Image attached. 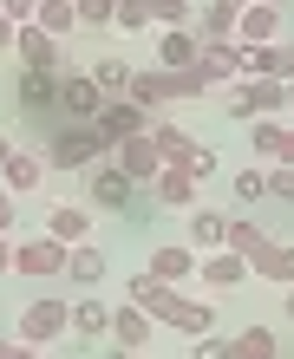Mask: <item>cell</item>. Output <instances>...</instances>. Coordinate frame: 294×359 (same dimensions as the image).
<instances>
[{
	"label": "cell",
	"mask_w": 294,
	"mask_h": 359,
	"mask_svg": "<svg viewBox=\"0 0 294 359\" xmlns=\"http://www.w3.org/2000/svg\"><path fill=\"white\" fill-rule=\"evenodd\" d=\"M46 163L53 170H98V163H112V137H105L98 124H66V131L46 144Z\"/></svg>",
	"instance_id": "1"
},
{
	"label": "cell",
	"mask_w": 294,
	"mask_h": 359,
	"mask_svg": "<svg viewBox=\"0 0 294 359\" xmlns=\"http://www.w3.org/2000/svg\"><path fill=\"white\" fill-rule=\"evenodd\" d=\"M72 333V301H27L20 307V340L27 346H53Z\"/></svg>",
	"instance_id": "2"
},
{
	"label": "cell",
	"mask_w": 294,
	"mask_h": 359,
	"mask_svg": "<svg viewBox=\"0 0 294 359\" xmlns=\"http://www.w3.org/2000/svg\"><path fill=\"white\" fill-rule=\"evenodd\" d=\"M66 262H72V248H66V242H53V236H27V242H13V274L53 281V274H66Z\"/></svg>",
	"instance_id": "3"
},
{
	"label": "cell",
	"mask_w": 294,
	"mask_h": 359,
	"mask_svg": "<svg viewBox=\"0 0 294 359\" xmlns=\"http://www.w3.org/2000/svg\"><path fill=\"white\" fill-rule=\"evenodd\" d=\"M105 104H112V98L98 92L92 72H59V111H66V124H98Z\"/></svg>",
	"instance_id": "4"
},
{
	"label": "cell",
	"mask_w": 294,
	"mask_h": 359,
	"mask_svg": "<svg viewBox=\"0 0 294 359\" xmlns=\"http://www.w3.org/2000/svg\"><path fill=\"white\" fill-rule=\"evenodd\" d=\"M151 124H157V118L144 111L138 98H112V104L98 111V131L112 137V151H118V144H131V137H151Z\"/></svg>",
	"instance_id": "5"
},
{
	"label": "cell",
	"mask_w": 294,
	"mask_h": 359,
	"mask_svg": "<svg viewBox=\"0 0 294 359\" xmlns=\"http://www.w3.org/2000/svg\"><path fill=\"white\" fill-rule=\"evenodd\" d=\"M112 163H118V170L131 177L138 189H151L163 170H171V163H163V151H157L151 137H131V144H118V151H112Z\"/></svg>",
	"instance_id": "6"
},
{
	"label": "cell",
	"mask_w": 294,
	"mask_h": 359,
	"mask_svg": "<svg viewBox=\"0 0 294 359\" xmlns=\"http://www.w3.org/2000/svg\"><path fill=\"white\" fill-rule=\"evenodd\" d=\"M144 274H157L163 287H183V281H196V274H203V255H196L190 242H163L157 255H151V268H144Z\"/></svg>",
	"instance_id": "7"
},
{
	"label": "cell",
	"mask_w": 294,
	"mask_h": 359,
	"mask_svg": "<svg viewBox=\"0 0 294 359\" xmlns=\"http://www.w3.org/2000/svg\"><path fill=\"white\" fill-rule=\"evenodd\" d=\"M151 333H157V320L138 301H118L112 307V346L118 353H144V346H151Z\"/></svg>",
	"instance_id": "8"
},
{
	"label": "cell",
	"mask_w": 294,
	"mask_h": 359,
	"mask_svg": "<svg viewBox=\"0 0 294 359\" xmlns=\"http://www.w3.org/2000/svg\"><path fill=\"white\" fill-rule=\"evenodd\" d=\"M196 72L209 79V92H216V86H236V79H242V39H203Z\"/></svg>",
	"instance_id": "9"
},
{
	"label": "cell",
	"mask_w": 294,
	"mask_h": 359,
	"mask_svg": "<svg viewBox=\"0 0 294 359\" xmlns=\"http://www.w3.org/2000/svg\"><path fill=\"white\" fill-rule=\"evenodd\" d=\"M46 170H53V163L39 151H13L7 163H0V189H7V196H33V189L46 183Z\"/></svg>",
	"instance_id": "10"
},
{
	"label": "cell",
	"mask_w": 294,
	"mask_h": 359,
	"mask_svg": "<svg viewBox=\"0 0 294 359\" xmlns=\"http://www.w3.org/2000/svg\"><path fill=\"white\" fill-rule=\"evenodd\" d=\"M196 59H203V39H196L190 27H163V33H157V66H163V72H190Z\"/></svg>",
	"instance_id": "11"
},
{
	"label": "cell",
	"mask_w": 294,
	"mask_h": 359,
	"mask_svg": "<svg viewBox=\"0 0 294 359\" xmlns=\"http://www.w3.org/2000/svg\"><path fill=\"white\" fill-rule=\"evenodd\" d=\"M13 53L27 59V72H66V66H59V59H66V53H59V39H53V33H39V27H20Z\"/></svg>",
	"instance_id": "12"
},
{
	"label": "cell",
	"mask_w": 294,
	"mask_h": 359,
	"mask_svg": "<svg viewBox=\"0 0 294 359\" xmlns=\"http://www.w3.org/2000/svg\"><path fill=\"white\" fill-rule=\"evenodd\" d=\"M131 196H138V183L118 163H98L92 170V209H131Z\"/></svg>",
	"instance_id": "13"
},
{
	"label": "cell",
	"mask_w": 294,
	"mask_h": 359,
	"mask_svg": "<svg viewBox=\"0 0 294 359\" xmlns=\"http://www.w3.org/2000/svg\"><path fill=\"white\" fill-rule=\"evenodd\" d=\"M281 7H262V0H255V7H248L242 20H236V39H242V46H275V39H281Z\"/></svg>",
	"instance_id": "14"
},
{
	"label": "cell",
	"mask_w": 294,
	"mask_h": 359,
	"mask_svg": "<svg viewBox=\"0 0 294 359\" xmlns=\"http://www.w3.org/2000/svg\"><path fill=\"white\" fill-rule=\"evenodd\" d=\"M46 236H53V242H66V248H86V242H92V209L59 203L53 216H46Z\"/></svg>",
	"instance_id": "15"
},
{
	"label": "cell",
	"mask_w": 294,
	"mask_h": 359,
	"mask_svg": "<svg viewBox=\"0 0 294 359\" xmlns=\"http://www.w3.org/2000/svg\"><path fill=\"white\" fill-rule=\"evenodd\" d=\"M248 255H236V248H222V255H203V287H216V294H229V287H242L248 281Z\"/></svg>",
	"instance_id": "16"
},
{
	"label": "cell",
	"mask_w": 294,
	"mask_h": 359,
	"mask_svg": "<svg viewBox=\"0 0 294 359\" xmlns=\"http://www.w3.org/2000/svg\"><path fill=\"white\" fill-rule=\"evenodd\" d=\"M151 196H157L163 209H196V177L183 170V163H171V170L151 183Z\"/></svg>",
	"instance_id": "17"
},
{
	"label": "cell",
	"mask_w": 294,
	"mask_h": 359,
	"mask_svg": "<svg viewBox=\"0 0 294 359\" xmlns=\"http://www.w3.org/2000/svg\"><path fill=\"white\" fill-rule=\"evenodd\" d=\"M59 104V72H20V111H53Z\"/></svg>",
	"instance_id": "18"
},
{
	"label": "cell",
	"mask_w": 294,
	"mask_h": 359,
	"mask_svg": "<svg viewBox=\"0 0 294 359\" xmlns=\"http://www.w3.org/2000/svg\"><path fill=\"white\" fill-rule=\"evenodd\" d=\"M248 144H255V157L275 170L281 151H288V124H281V118H255V124H248Z\"/></svg>",
	"instance_id": "19"
},
{
	"label": "cell",
	"mask_w": 294,
	"mask_h": 359,
	"mask_svg": "<svg viewBox=\"0 0 294 359\" xmlns=\"http://www.w3.org/2000/svg\"><path fill=\"white\" fill-rule=\"evenodd\" d=\"M190 248L222 255V248H229V216H216V209H196V216H190Z\"/></svg>",
	"instance_id": "20"
},
{
	"label": "cell",
	"mask_w": 294,
	"mask_h": 359,
	"mask_svg": "<svg viewBox=\"0 0 294 359\" xmlns=\"http://www.w3.org/2000/svg\"><path fill=\"white\" fill-rule=\"evenodd\" d=\"M248 268H255L262 281H275V287H294V248H281V242H268Z\"/></svg>",
	"instance_id": "21"
},
{
	"label": "cell",
	"mask_w": 294,
	"mask_h": 359,
	"mask_svg": "<svg viewBox=\"0 0 294 359\" xmlns=\"http://www.w3.org/2000/svg\"><path fill=\"white\" fill-rule=\"evenodd\" d=\"M92 79H98L105 98H131V79H138V72H131V59L112 53V59H98V66H92Z\"/></svg>",
	"instance_id": "22"
},
{
	"label": "cell",
	"mask_w": 294,
	"mask_h": 359,
	"mask_svg": "<svg viewBox=\"0 0 294 359\" xmlns=\"http://www.w3.org/2000/svg\"><path fill=\"white\" fill-rule=\"evenodd\" d=\"M72 333L79 340H112V307L105 301H79L72 307Z\"/></svg>",
	"instance_id": "23"
},
{
	"label": "cell",
	"mask_w": 294,
	"mask_h": 359,
	"mask_svg": "<svg viewBox=\"0 0 294 359\" xmlns=\"http://www.w3.org/2000/svg\"><path fill=\"white\" fill-rule=\"evenodd\" d=\"M66 281L79 287V294H86V287H98L105 281V255H98V248L86 242V248H72V262H66Z\"/></svg>",
	"instance_id": "24"
},
{
	"label": "cell",
	"mask_w": 294,
	"mask_h": 359,
	"mask_svg": "<svg viewBox=\"0 0 294 359\" xmlns=\"http://www.w3.org/2000/svg\"><path fill=\"white\" fill-rule=\"evenodd\" d=\"M39 33H53V39H66L79 27V0H39V20H33Z\"/></svg>",
	"instance_id": "25"
},
{
	"label": "cell",
	"mask_w": 294,
	"mask_h": 359,
	"mask_svg": "<svg viewBox=\"0 0 294 359\" xmlns=\"http://www.w3.org/2000/svg\"><path fill=\"white\" fill-rule=\"evenodd\" d=\"M151 144H157V151H163V163H183V157H190V151H196V137H190V131H183V124H163V118L151 124Z\"/></svg>",
	"instance_id": "26"
},
{
	"label": "cell",
	"mask_w": 294,
	"mask_h": 359,
	"mask_svg": "<svg viewBox=\"0 0 294 359\" xmlns=\"http://www.w3.org/2000/svg\"><path fill=\"white\" fill-rule=\"evenodd\" d=\"M229 248L255 262L262 248H268V229H262V222H248V216H229Z\"/></svg>",
	"instance_id": "27"
},
{
	"label": "cell",
	"mask_w": 294,
	"mask_h": 359,
	"mask_svg": "<svg viewBox=\"0 0 294 359\" xmlns=\"http://www.w3.org/2000/svg\"><path fill=\"white\" fill-rule=\"evenodd\" d=\"M281 340H275V327H242L236 333V359H275Z\"/></svg>",
	"instance_id": "28"
},
{
	"label": "cell",
	"mask_w": 294,
	"mask_h": 359,
	"mask_svg": "<svg viewBox=\"0 0 294 359\" xmlns=\"http://www.w3.org/2000/svg\"><path fill=\"white\" fill-rule=\"evenodd\" d=\"M118 27L124 33H151L157 27V0H118Z\"/></svg>",
	"instance_id": "29"
},
{
	"label": "cell",
	"mask_w": 294,
	"mask_h": 359,
	"mask_svg": "<svg viewBox=\"0 0 294 359\" xmlns=\"http://www.w3.org/2000/svg\"><path fill=\"white\" fill-rule=\"evenodd\" d=\"M222 111L236 118V124H255V92H248V79H236V86L222 92Z\"/></svg>",
	"instance_id": "30"
},
{
	"label": "cell",
	"mask_w": 294,
	"mask_h": 359,
	"mask_svg": "<svg viewBox=\"0 0 294 359\" xmlns=\"http://www.w3.org/2000/svg\"><path fill=\"white\" fill-rule=\"evenodd\" d=\"M196 39H236V13H222L216 0H209V13L196 20Z\"/></svg>",
	"instance_id": "31"
},
{
	"label": "cell",
	"mask_w": 294,
	"mask_h": 359,
	"mask_svg": "<svg viewBox=\"0 0 294 359\" xmlns=\"http://www.w3.org/2000/svg\"><path fill=\"white\" fill-rule=\"evenodd\" d=\"M79 27H118V0H79Z\"/></svg>",
	"instance_id": "32"
},
{
	"label": "cell",
	"mask_w": 294,
	"mask_h": 359,
	"mask_svg": "<svg viewBox=\"0 0 294 359\" xmlns=\"http://www.w3.org/2000/svg\"><path fill=\"white\" fill-rule=\"evenodd\" d=\"M268 196V170H236V203H262Z\"/></svg>",
	"instance_id": "33"
},
{
	"label": "cell",
	"mask_w": 294,
	"mask_h": 359,
	"mask_svg": "<svg viewBox=\"0 0 294 359\" xmlns=\"http://www.w3.org/2000/svg\"><path fill=\"white\" fill-rule=\"evenodd\" d=\"M190 359H236V340H222V333H203V340H190Z\"/></svg>",
	"instance_id": "34"
},
{
	"label": "cell",
	"mask_w": 294,
	"mask_h": 359,
	"mask_svg": "<svg viewBox=\"0 0 294 359\" xmlns=\"http://www.w3.org/2000/svg\"><path fill=\"white\" fill-rule=\"evenodd\" d=\"M183 170H190L196 183H203V177H216V151H209V144L196 137V151H190V157H183Z\"/></svg>",
	"instance_id": "35"
},
{
	"label": "cell",
	"mask_w": 294,
	"mask_h": 359,
	"mask_svg": "<svg viewBox=\"0 0 294 359\" xmlns=\"http://www.w3.org/2000/svg\"><path fill=\"white\" fill-rule=\"evenodd\" d=\"M157 27H190V0H157Z\"/></svg>",
	"instance_id": "36"
},
{
	"label": "cell",
	"mask_w": 294,
	"mask_h": 359,
	"mask_svg": "<svg viewBox=\"0 0 294 359\" xmlns=\"http://www.w3.org/2000/svg\"><path fill=\"white\" fill-rule=\"evenodd\" d=\"M268 196L294 209V170H288V163H281V170H268Z\"/></svg>",
	"instance_id": "37"
},
{
	"label": "cell",
	"mask_w": 294,
	"mask_h": 359,
	"mask_svg": "<svg viewBox=\"0 0 294 359\" xmlns=\"http://www.w3.org/2000/svg\"><path fill=\"white\" fill-rule=\"evenodd\" d=\"M0 13H7L13 27H33V20H39V0H0Z\"/></svg>",
	"instance_id": "38"
},
{
	"label": "cell",
	"mask_w": 294,
	"mask_h": 359,
	"mask_svg": "<svg viewBox=\"0 0 294 359\" xmlns=\"http://www.w3.org/2000/svg\"><path fill=\"white\" fill-rule=\"evenodd\" d=\"M0 359H39V346H27V340H7V353Z\"/></svg>",
	"instance_id": "39"
},
{
	"label": "cell",
	"mask_w": 294,
	"mask_h": 359,
	"mask_svg": "<svg viewBox=\"0 0 294 359\" xmlns=\"http://www.w3.org/2000/svg\"><path fill=\"white\" fill-rule=\"evenodd\" d=\"M13 39H20V27H13L7 13H0V53H13Z\"/></svg>",
	"instance_id": "40"
},
{
	"label": "cell",
	"mask_w": 294,
	"mask_h": 359,
	"mask_svg": "<svg viewBox=\"0 0 294 359\" xmlns=\"http://www.w3.org/2000/svg\"><path fill=\"white\" fill-rule=\"evenodd\" d=\"M7 229H13V196L0 189V236H7Z\"/></svg>",
	"instance_id": "41"
},
{
	"label": "cell",
	"mask_w": 294,
	"mask_h": 359,
	"mask_svg": "<svg viewBox=\"0 0 294 359\" xmlns=\"http://www.w3.org/2000/svg\"><path fill=\"white\" fill-rule=\"evenodd\" d=\"M216 7H222V13H236V20H242L248 7H255V0H216Z\"/></svg>",
	"instance_id": "42"
},
{
	"label": "cell",
	"mask_w": 294,
	"mask_h": 359,
	"mask_svg": "<svg viewBox=\"0 0 294 359\" xmlns=\"http://www.w3.org/2000/svg\"><path fill=\"white\" fill-rule=\"evenodd\" d=\"M0 274H13V242L0 236Z\"/></svg>",
	"instance_id": "43"
},
{
	"label": "cell",
	"mask_w": 294,
	"mask_h": 359,
	"mask_svg": "<svg viewBox=\"0 0 294 359\" xmlns=\"http://www.w3.org/2000/svg\"><path fill=\"white\" fill-rule=\"evenodd\" d=\"M13 151H20V144H13V137H7V131H0V163H7V157H13Z\"/></svg>",
	"instance_id": "44"
},
{
	"label": "cell",
	"mask_w": 294,
	"mask_h": 359,
	"mask_svg": "<svg viewBox=\"0 0 294 359\" xmlns=\"http://www.w3.org/2000/svg\"><path fill=\"white\" fill-rule=\"evenodd\" d=\"M288 124H294V79H288Z\"/></svg>",
	"instance_id": "45"
},
{
	"label": "cell",
	"mask_w": 294,
	"mask_h": 359,
	"mask_svg": "<svg viewBox=\"0 0 294 359\" xmlns=\"http://www.w3.org/2000/svg\"><path fill=\"white\" fill-rule=\"evenodd\" d=\"M262 7H281V13H288V0H262Z\"/></svg>",
	"instance_id": "46"
},
{
	"label": "cell",
	"mask_w": 294,
	"mask_h": 359,
	"mask_svg": "<svg viewBox=\"0 0 294 359\" xmlns=\"http://www.w3.org/2000/svg\"><path fill=\"white\" fill-rule=\"evenodd\" d=\"M288 320H294V287H288Z\"/></svg>",
	"instance_id": "47"
},
{
	"label": "cell",
	"mask_w": 294,
	"mask_h": 359,
	"mask_svg": "<svg viewBox=\"0 0 294 359\" xmlns=\"http://www.w3.org/2000/svg\"><path fill=\"white\" fill-rule=\"evenodd\" d=\"M105 359H124V353H105Z\"/></svg>",
	"instance_id": "48"
},
{
	"label": "cell",
	"mask_w": 294,
	"mask_h": 359,
	"mask_svg": "<svg viewBox=\"0 0 294 359\" xmlns=\"http://www.w3.org/2000/svg\"><path fill=\"white\" fill-rule=\"evenodd\" d=\"M0 353H7V340H0Z\"/></svg>",
	"instance_id": "49"
}]
</instances>
